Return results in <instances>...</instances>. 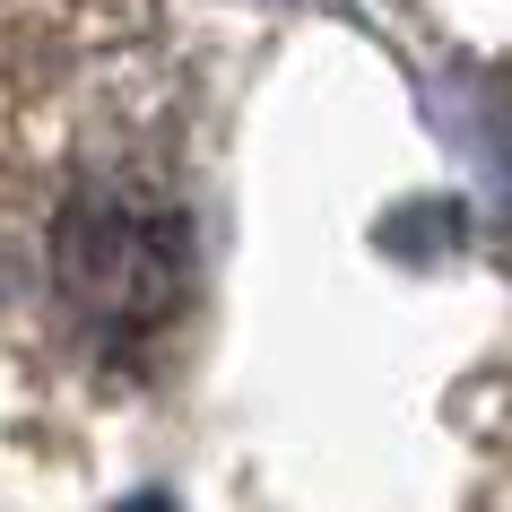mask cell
<instances>
[{
	"label": "cell",
	"instance_id": "cell-1",
	"mask_svg": "<svg viewBox=\"0 0 512 512\" xmlns=\"http://www.w3.org/2000/svg\"><path fill=\"white\" fill-rule=\"evenodd\" d=\"M44 278L96 348H139L174 322L191 278L183 200L139 165H87L44 209Z\"/></svg>",
	"mask_w": 512,
	"mask_h": 512
}]
</instances>
